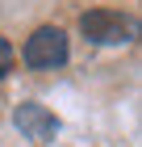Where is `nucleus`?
Returning <instances> with one entry per match:
<instances>
[{
	"mask_svg": "<svg viewBox=\"0 0 142 147\" xmlns=\"http://www.w3.org/2000/svg\"><path fill=\"white\" fill-rule=\"evenodd\" d=\"M79 34L88 42H100V46H113V42H130L134 34V21L125 13H113V9H92L79 17Z\"/></svg>",
	"mask_w": 142,
	"mask_h": 147,
	"instance_id": "nucleus-2",
	"label": "nucleus"
},
{
	"mask_svg": "<svg viewBox=\"0 0 142 147\" xmlns=\"http://www.w3.org/2000/svg\"><path fill=\"white\" fill-rule=\"evenodd\" d=\"M21 59L25 67H63L67 63V34L59 30V25H38L29 38H25L21 46Z\"/></svg>",
	"mask_w": 142,
	"mask_h": 147,
	"instance_id": "nucleus-1",
	"label": "nucleus"
},
{
	"mask_svg": "<svg viewBox=\"0 0 142 147\" xmlns=\"http://www.w3.org/2000/svg\"><path fill=\"white\" fill-rule=\"evenodd\" d=\"M13 126H17L25 139H33V143H46V139L59 135V118L46 109V105H38V101H21L17 105V109H13Z\"/></svg>",
	"mask_w": 142,
	"mask_h": 147,
	"instance_id": "nucleus-3",
	"label": "nucleus"
},
{
	"mask_svg": "<svg viewBox=\"0 0 142 147\" xmlns=\"http://www.w3.org/2000/svg\"><path fill=\"white\" fill-rule=\"evenodd\" d=\"M13 63H17V51H13V42H9V38H0V80L13 71Z\"/></svg>",
	"mask_w": 142,
	"mask_h": 147,
	"instance_id": "nucleus-4",
	"label": "nucleus"
}]
</instances>
